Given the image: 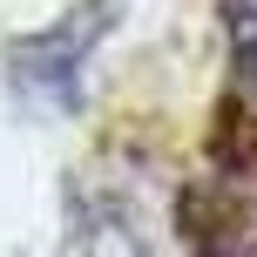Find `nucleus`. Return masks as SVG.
<instances>
[{
	"mask_svg": "<svg viewBox=\"0 0 257 257\" xmlns=\"http://www.w3.org/2000/svg\"><path fill=\"white\" fill-rule=\"evenodd\" d=\"M108 27H115V7H108V0H81V7L54 14V27L7 41V81L34 108L75 115V108H81V61L102 48Z\"/></svg>",
	"mask_w": 257,
	"mask_h": 257,
	"instance_id": "obj_1",
	"label": "nucleus"
},
{
	"mask_svg": "<svg viewBox=\"0 0 257 257\" xmlns=\"http://www.w3.org/2000/svg\"><path fill=\"white\" fill-rule=\"evenodd\" d=\"M176 237H183V257H244L250 250L230 176H203V183L176 190Z\"/></svg>",
	"mask_w": 257,
	"mask_h": 257,
	"instance_id": "obj_3",
	"label": "nucleus"
},
{
	"mask_svg": "<svg viewBox=\"0 0 257 257\" xmlns=\"http://www.w3.org/2000/svg\"><path fill=\"white\" fill-rule=\"evenodd\" d=\"M223 27H230V68L237 95L257 108V0H223Z\"/></svg>",
	"mask_w": 257,
	"mask_h": 257,
	"instance_id": "obj_4",
	"label": "nucleus"
},
{
	"mask_svg": "<svg viewBox=\"0 0 257 257\" xmlns=\"http://www.w3.org/2000/svg\"><path fill=\"white\" fill-rule=\"evenodd\" d=\"M54 257H149L142 217L122 183L88 176V169L68 183V230L54 244Z\"/></svg>",
	"mask_w": 257,
	"mask_h": 257,
	"instance_id": "obj_2",
	"label": "nucleus"
}]
</instances>
